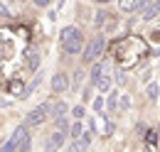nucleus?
Instances as JSON below:
<instances>
[{"label":"nucleus","mask_w":160,"mask_h":152,"mask_svg":"<svg viewBox=\"0 0 160 152\" xmlns=\"http://www.w3.org/2000/svg\"><path fill=\"white\" fill-rule=\"evenodd\" d=\"M81 44H84V39H81V32L77 27L69 25V27L62 30V49H64L67 54H79Z\"/></svg>","instance_id":"obj_1"},{"label":"nucleus","mask_w":160,"mask_h":152,"mask_svg":"<svg viewBox=\"0 0 160 152\" xmlns=\"http://www.w3.org/2000/svg\"><path fill=\"white\" fill-rule=\"evenodd\" d=\"M18 152H30V135H25L18 145Z\"/></svg>","instance_id":"obj_15"},{"label":"nucleus","mask_w":160,"mask_h":152,"mask_svg":"<svg viewBox=\"0 0 160 152\" xmlns=\"http://www.w3.org/2000/svg\"><path fill=\"white\" fill-rule=\"evenodd\" d=\"M145 140H148V145H155V142H158V133H148Z\"/></svg>","instance_id":"obj_20"},{"label":"nucleus","mask_w":160,"mask_h":152,"mask_svg":"<svg viewBox=\"0 0 160 152\" xmlns=\"http://www.w3.org/2000/svg\"><path fill=\"white\" fill-rule=\"evenodd\" d=\"M25 135H27V128H25V125H20L15 133L10 135V140L0 147V152H18V145H20V140L25 137Z\"/></svg>","instance_id":"obj_4"},{"label":"nucleus","mask_w":160,"mask_h":152,"mask_svg":"<svg viewBox=\"0 0 160 152\" xmlns=\"http://www.w3.org/2000/svg\"><path fill=\"white\" fill-rule=\"evenodd\" d=\"M94 108L101 113V108H103V98H96V101H94Z\"/></svg>","instance_id":"obj_26"},{"label":"nucleus","mask_w":160,"mask_h":152,"mask_svg":"<svg viewBox=\"0 0 160 152\" xmlns=\"http://www.w3.org/2000/svg\"><path fill=\"white\" fill-rule=\"evenodd\" d=\"M108 17H111L108 12H99V15H96V27H101V25H103V22H106Z\"/></svg>","instance_id":"obj_19"},{"label":"nucleus","mask_w":160,"mask_h":152,"mask_svg":"<svg viewBox=\"0 0 160 152\" xmlns=\"http://www.w3.org/2000/svg\"><path fill=\"white\" fill-rule=\"evenodd\" d=\"M10 93H15V96H25V86H22L20 81H10Z\"/></svg>","instance_id":"obj_13"},{"label":"nucleus","mask_w":160,"mask_h":152,"mask_svg":"<svg viewBox=\"0 0 160 152\" xmlns=\"http://www.w3.org/2000/svg\"><path fill=\"white\" fill-rule=\"evenodd\" d=\"M64 113H67V103H62V101H59V103L52 108V118L59 120V118H64Z\"/></svg>","instance_id":"obj_11"},{"label":"nucleus","mask_w":160,"mask_h":152,"mask_svg":"<svg viewBox=\"0 0 160 152\" xmlns=\"http://www.w3.org/2000/svg\"><path fill=\"white\" fill-rule=\"evenodd\" d=\"M67 88H69V81H67V76L62 74V71L52 76V91H54V96H62Z\"/></svg>","instance_id":"obj_8"},{"label":"nucleus","mask_w":160,"mask_h":152,"mask_svg":"<svg viewBox=\"0 0 160 152\" xmlns=\"http://www.w3.org/2000/svg\"><path fill=\"white\" fill-rule=\"evenodd\" d=\"M86 147H89V135L77 137V140L69 145V150H67V152H86Z\"/></svg>","instance_id":"obj_10"},{"label":"nucleus","mask_w":160,"mask_h":152,"mask_svg":"<svg viewBox=\"0 0 160 152\" xmlns=\"http://www.w3.org/2000/svg\"><path fill=\"white\" fill-rule=\"evenodd\" d=\"M96 86H99V91H108V86H111V81H108L106 76H101L99 81H96Z\"/></svg>","instance_id":"obj_17"},{"label":"nucleus","mask_w":160,"mask_h":152,"mask_svg":"<svg viewBox=\"0 0 160 152\" xmlns=\"http://www.w3.org/2000/svg\"><path fill=\"white\" fill-rule=\"evenodd\" d=\"M145 93H148V98H153V101H155V98H158V93H160L158 83H148V91H145Z\"/></svg>","instance_id":"obj_14"},{"label":"nucleus","mask_w":160,"mask_h":152,"mask_svg":"<svg viewBox=\"0 0 160 152\" xmlns=\"http://www.w3.org/2000/svg\"><path fill=\"white\" fill-rule=\"evenodd\" d=\"M32 2H35V5H37V7H47V5H49V2H52V0H32Z\"/></svg>","instance_id":"obj_25"},{"label":"nucleus","mask_w":160,"mask_h":152,"mask_svg":"<svg viewBox=\"0 0 160 152\" xmlns=\"http://www.w3.org/2000/svg\"><path fill=\"white\" fill-rule=\"evenodd\" d=\"M49 113H52V103H42V106H37L35 111H30V113H27V118H25V128L42 125V123L49 118Z\"/></svg>","instance_id":"obj_3"},{"label":"nucleus","mask_w":160,"mask_h":152,"mask_svg":"<svg viewBox=\"0 0 160 152\" xmlns=\"http://www.w3.org/2000/svg\"><path fill=\"white\" fill-rule=\"evenodd\" d=\"M72 115H74V118H81V115H84V106H77V108H72Z\"/></svg>","instance_id":"obj_21"},{"label":"nucleus","mask_w":160,"mask_h":152,"mask_svg":"<svg viewBox=\"0 0 160 152\" xmlns=\"http://www.w3.org/2000/svg\"><path fill=\"white\" fill-rule=\"evenodd\" d=\"M143 152H150V150H143Z\"/></svg>","instance_id":"obj_30"},{"label":"nucleus","mask_w":160,"mask_h":152,"mask_svg":"<svg viewBox=\"0 0 160 152\" xmlns=\"http://www.w3.org/2000/svg\"><path fill=\"white\" fill-rule=\"evenodd\" d=\"M54 125H57V130H62V133H67V130H69V125H67V120H64V118L54 120Z\"/></svg>","instance_id":"obj_18"},{"label":"nucleus","mask_w":160,"mask_h":152,"mask_svg":"<svg viewBox=\"0 0 160 152\" xmlns=\"http://www.w3.org/2000/svg\"><path fill=\"white\" fill-rule=\"evenodd\" d=\"M94 2H101V5H106V2H111V0H94Z\"/></svg>","instance_id":"obj_28"},{"label":"nucleus","mask_w":160,"mask_h":152,"mask_svg":"<svg viewBox=\"0 0 160 152\" xmlns=\"http://www.w3.org/2000/svg\"><path fill=\"white\" fill-rule=\"evenodd\" d=\"M81 78H84V71L79 69V71L74 74V86H79V83H81Z\"/></svg>","instance_id":"obj_22"},{"label":"nucleus","mask_w":160,"mask_h":152,"mask_svg":"<svg viewBox=\"0 0 160 152\" xmlns=\"http://www.w3.org/2000/svg\"><path fill=\"white\" fill-rule=\"evenodd\" d=\"M150 0H118V7L123 12H133V10H140V7H145Z\"/></svg>","instance_id":"obj_9"},{"label":"nucleus","mask_w":160,"mask_h":152,"mask_svg":"<svg viewBox=\"0 0 160 152\" xmlns=\"http://www.w3.org/2000/svg\"><path fill=\"white\" fill-rule=\"evenodd\" d=\"M108 106H111V108L116 111V108H118V98H116V96H111V101H108Z\"/></svg>","instance_id":"obj_27"},{"label":"nucleus","mask_w":160,"mask_h":152,"mask_svg":"<svg viewBox=\"0 0 160 152\" xmlns=\"http://www.w3.org/2000/svg\"><path fill=\"white\" fill-rule=\"evenodd\" d=\"M116 83H118V86H123V83H126V74H123V71H118V74H116Z\"/></svg>","instance_id":"obj_23"},{"label":"nucleus","mask_w":160,"mask_h":152,"mask_svg":"<svg viewBox=\"0 0 160 152\" xmlns=\"http://www.w3.org/2000/svg\"><path fill=\"white\" fill-rule=\"evenodd\" d=\"M40 78H42V76H35V78H32V81L25 86V96H22V98H27V96H30L32 91H35V88H37V86H40Z\"/></svg>","instance_id":"obj_12"},{"label":"nucleus","mask_w":160,"mask_h":152,"mask_svg":"<svg viewBox=\"0 0 160 152\" xmlns=\"http://www.w3.org/2000/svg\"><path fill=\"white\" fill-rule=\"evenodd\" d=\"M25 64H27L30 71H37V66H40V52H37V47H27V52H25Z\"/></svg>","instance_id":"obj_7"},{"label":"nucleus","mask_w":160,"mask_h":152,"mask_svg":"<svg viewBox=\"0 0 160 152\" xmlns=\"http://www.w3.org/2000/svg\"><path fill=\"white\" fill-rule=\"evenodd\" d=\"M12 2H22V0H12Z\"/></svg>","instance_id":"obj_29"},{"label":"nucleus","mask_w":160,"mask_h":152,"mask_svg":"<svg viewBox=\"0 0 160 152\" xmlns=\"http://www.w3.org/2000/svg\"><path fill=\"white\" fill-rule=\"evenodd\" d=\"M0 17H10V10H8L2 2H0Z\"/></svg>","instance_id":"obj_24"},{"label":"nucleus","mask_w":160,"mask_h":152,"mask_svg":"<svg viewBox=\"0 0 160 152\" xmlns=\"http://www.w3.org/2000/svg\"><path fill=\"white\" fill-rule=\"evenodd\" d=\"M64 140H67V133L54 130V133L47 137V145H44V150H47V152H62V147H64Z\"/></svg>","instance_id":"obj_5"},{"label":"nucleus","mask_w":160,"mask_h":152,"mask_svg":"<svg viewBox=\"0 0 160 152\" xmlns=\"http://www.w3.org/2000/svg\"><path fill=\"white\" fill-rule=\"evenodd\" d=\"M103 49H106V37H103V35L94 37L89 42L86 52H84V64H96V59L103 54Z\"/></svg>","instance_id":"obj_2"},{"label":"nucleus","mask_w":160,"mask_h":152,"mask_svg":"<svg viewBox=\"0 0 160 152\" xmlns=\"http://www.w3.org/2000/svg\"><path fill=\"white\" fill-rule=\"evenodd\" d=\"M69 133H72V137H74V140H77V137H81V123H74V125H72V128H69Z\"/></svg>","instance_id":"obj_16"},{"label":"nucleus","mask_w":160,"mask_h":152,"mask_svg":"<svg viewBox=\"0 0 160 152\" xmlns=\"http://www.w3.org/2000/svg\"><path fill=\"white\" fill-rule=\"evenodd\" d=\"M158 15H160V0H150L145 7H140V20H145V22L155 20Z\"/></svg>","instance_id":"obj_6"}]
</instances>
